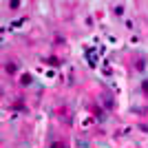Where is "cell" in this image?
Segmentation results:
<instances>
[{"label": "cell", "instance_id": "6da1fadb", "mask_svg": "<svg viewBox=\"0 0 148 148\" xmlns=\"http://www.w3.org/2000/svg\"><path fill=\"white\" fill-rule=\"evenodd\" d=\"M47 62H49L51 66H56V64H60V62H58V60H56V58H49V60H47Z\"/></svg>", "mask_w": 148, "mask_h": 148}, {"label": "cell", "instance_id": "7a4b0ae2", "mask_svg": "<svg viewBox=\"0 0 148 148\" xmlns=\"http://www.w3.org/2000/svg\"><path fill=\"white\" fill-rule=\"evenodd\" d=\"M51 148H64V144H53Z\"/></svg>", "mask_w": 148, "mask_h": 148}]
</instances>
